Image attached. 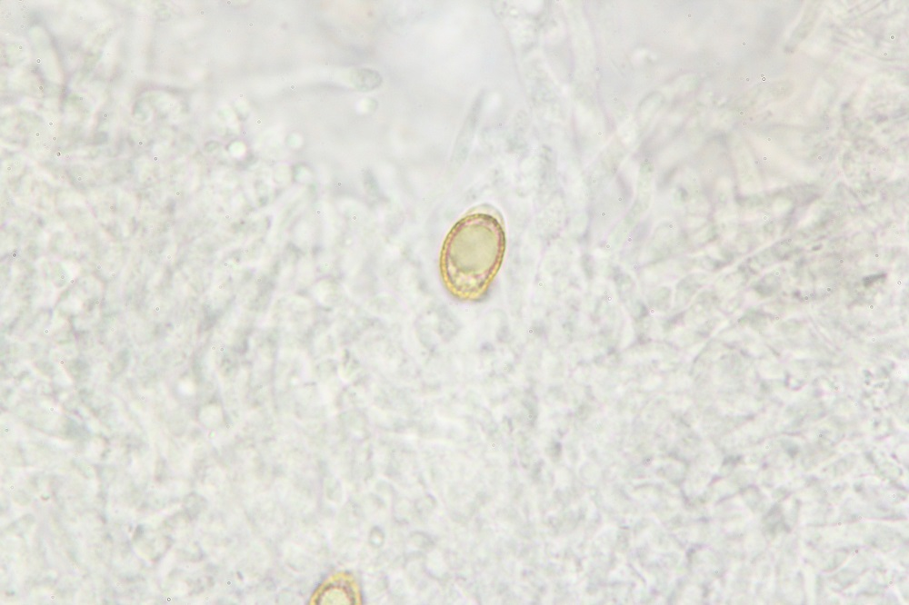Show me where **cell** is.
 Wrapping results in <instances>:
<instances>
[{"instance_id": "obj_1", "label": "cell", "mask_w": 909, "mask_h": 605, "mask_svg": "<svg viewBox=\"0 0 909 605\" xmlns=\"http://www.w3.org/2000/svg\"><path fill=\"white\" fill-rule=\"evenodd\" d=\"M505 252L500 220L484 212L470 213L447 233L441 250L445 282L461 296L483 292L499 269Z\"/></svg>"}]
</instances>
